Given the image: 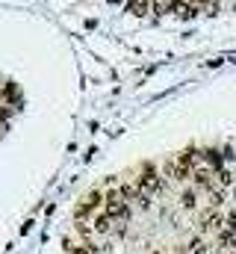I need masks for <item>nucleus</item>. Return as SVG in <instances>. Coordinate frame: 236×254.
I'll list each match as a JSON object with an SVG mask.
<instances>
[{
	"instance_id": "obj_4",
	"label": "nucleus",
	"mask_w": 236,
	"mask_h": 254,
	"mask_svg": "<svg viewBox=\"0 0 236 254\" xmlns=\"http://www.w3.org/2000/svg\"><path fill=\"white\" fill-rule=\"evenodd\" d=\"M163 178H166V181H172V184H183V181H189V178H192V172H189V169H183L175 157H169V160L163 163Z\"/></svg>"
},
{
	"instance_id": "obj_10",
	"label": "nucleus",
	"mask_w": 236,
	"mask_h": 254,
	"mask_svg": "<svg viewBox=\"0 0 236 254\" xmlns=\"http://www.w3.org/2000/svg\"><path fill=\"white\" fill-rule=\"evenodd\" d=\"M207 243L201 240V237H195V240H189V246H186V254H207Z\"/></svg>"
},
{
	"instance_id": "obj_2",
	"label": "nucleus",
	"mask_w": 236,
	"mask_h": 254,
	"mask_svg": "<svg viewBox=\"0 0 236 254\" xmlns=\"http://www.w3.org/2000/svg\"><path fill=\"white\" fill-rule=\"evenodd\" d=\"M104 213L116 222V225H127L130 222V204H124L116 192H107V201H104Z\"/></svg>"
},
{
	"instance_id": "obj_9",
	"label": "nucleus",
	"mask_w": 236,
	"mask_h": 254,
	"mask_svg": "<svg viewBox=\"0 0 236 254\" xmlns=\"http://www.w3.org/2000/svg\"><path fill=\"white\" fill-rule=\"evenodd\" d=\"M180 207H183V210H195V207H198V192L183 190V195H180Z\"/></svg>"
},
{
	"instance_id": "obj_5",
	"label": "nucleus",
	"mask_w": 236,
	"mask_h": 254,
	"mask_svg": "<svg viewBox=\"0 0 236 254\" xmlns=\"http://www.w3.org/2000/svg\"><path fill=\"white\" fill-rule=\"evenodd\" d=\"M201 231H204V234H222V231H225V216H222L219 210H210V213L204 216V222H201Z\"/></svg>"
},
{
	"instance_id": "obj_11",
	"label": "nucleus",
	"mask_w": 236,
	"mask_h": 254,
	"mask_svg": "<svg viewBox=\"0 0 236 254\" xmlns=\"http://www.w3.org/2000/svg\"><path fill=\"white\" fill-rule=\"evenodd\" d=\"M124 9L133 15H148V12H154V3H127Z\"/></svg>"
},
{
	"instance_id": "obj_15",
	"label": "nucleus",
	"mask_w": 236,
	"mask_h": 254,
	"mask_svg": "<svg viewBox=\"0 0 236 254\" xmlns=\"http://www.w3.org/2000/svg\"><path fill=\"white\" fill-rule=\"evenodd\" d=\"M148 254H163V252H160V249H151V252H148Z\"/></svg>"
},
{
	"instance_id": "obj_16",
	"label": "nucleus",
	"mask_w": 236,
	"mask_h": 254,
	"mask_svg": "<svg viewBox=\"0 0 236 254\" xmlns=\"http://www.w3.org/2000/svg\"><path fill=\"white\" fill-rule=\"evenodd\" d=\"M234 254H236V252H234Z\"/></svg>"
},
{
	"instance_id": "obj_8",
	"label": "nucleus",
	"mask_w": 236,
	"mask_h": 254,
	"mask_svg": "<svg viewBox=\"0 0 236 254\" xmlns=\"http://www.w3.org/2000/svg\"><path fill=\"white\" fill-rule=\"evenodd\" d=\"M236 184V175L231 169H222V172H216V187L219 190H228V187H234Z\"/></svg>"
},
{
	"instance_id": "obj_6",
	"label": "nucleus",
	"mask_w": 236,
	"mask_h": 254,
	"mask_svg": "<svg viewBox=\"0 0 236 254\" xmlns=\"http://www.w3.org/2000/svg\"><path fill=\"white\" fill-rule=\"evenodd\" d=\"M113 225H116V222H113L104 210L92 216V228H95V234H110V231H113Z\"/></svg>"
},
{
	"instance_id": "obj_14",
	"label": "nucleus",
	"mask_w": 236,
	"mask_h": 254,
	"mask_svg": "<svg viewBox=\"0 0 236 254\" xmlns=\"http://www.w3.org/2000/svg\"><path fill=\"white\" fill-rule=\"evenodd\" d=\"M225 231L236 234V213H228V216H225Z\"/></svg>"
},
{
	"instance_id": "obj_3",
	"label": "nucleus",
	"mask_w": 236,
	"mask_h": 254,
	"mask_svg": "<svg viewBox=\"0 0 236 254\" xmlns=\"http://www.w3.org/2000/svg\"><path fill=\"white\" fill-rule=\"evenodd\" d=\"M163 184H166V178L157 172V166H154V163H145V166H142V172H139V178H136V187L151 195V192L163 190Z\"/></svg>"
},
{
	"instance_id": "obj_7",
	"label": "nucleus",
	"mask_w": 236,
	"mask_h": 254,
	"mask_svg": "<svg viewBox=\"0 0 236 254\" xmlns=\"http://www.w3.org/2000/svg\"><path fill=\"white\" fill-rule=\"evenodd\" d=\"M216 243H219V252H236V234H231V231L216 234Z\"/></svg>"
},
{
	"instance_id": "obj_12",
	"label": "nucleus",
	"mask_w": 236,
	"mask_h": 254,
	"mask_svg": "<svg viewBox=\"0 0 236 254\" xmlns=\"http://www.w3.org/2000/svg\"><path fill=\"white\" fill-rule=\"evenodd\" d=\"M222 204H225V190H210V207L219 210Z\"/></svg>"
},
{
	"instance_id": "obj_1",
	"label": "nucleus",
	"mask_w": 236,
	"mask_h": 254,
	"mask_svg": "<svg viewBox=\"0 0 236 254\" xmlns=\"http://www.w3.org/2000/svg\"><path fill=\"white\" fill-rule=\"evenodd\" d=\"M104 201H107V192H101V190L89 192V195L77 204L74 219H77V222H92V213H101V210H104Z\"/></svg>"
},
{
	"instance_id": "obj_13",
	"label": "nucleus",
	"mask_w": 236,
	"mask_h": 254,
	"mask_svg": "<svg viewBox=\"0 0 236 254\" xmlns=\"http://www.w3.org/2000/svg\"><path fill=\"white\" fill-rule=\"evenodd\" d=\"M77 234H80V237H86V240H89V237H92V234H95V228H92V222H77Z\"/></svg>"
}]
</instances>
